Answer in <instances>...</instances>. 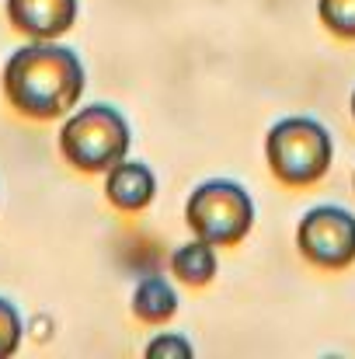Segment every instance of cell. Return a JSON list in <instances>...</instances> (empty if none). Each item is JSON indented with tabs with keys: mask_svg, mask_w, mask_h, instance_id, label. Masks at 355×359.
I'll return each instance as SVG.
<instances>
[{
	"mask_svg": "<svg viewBox=\"0 0 355 359\" xmlns=\"http://www.w3.org/2000/svg\"><path fill=\"white\" fill-rule=\"evenodd\" d=\"M7 21L28 39H60L74 28L81 0H4Z\"/></svg>",
	"mask_w": 355,
	"mask_h": 359,
	"instance_id": "8992f818",
	"label": "cell"
},
{
	"mask_svg": "<svg viewBox=\"0 0 355 359\" xmlns=\"http://www.w3.org/2000/svg\"><path fill=\"white\" fill-rule=\"evenodd\" d=\"M146 356H153V359H192V342H188L185 335L164 332V335H157V339L146 342Z\"/></svg>",
	"mask_w": 355,
	"mask_h": 359,
	"instance_id": "7c38bea8",
	"label": "cell"
},
{
	"mask_svg": "<svg viewBox=\"0 0 355 359\" xmlns=\"http://www.w3.org/2000/svg\"><path fill=\"white\" fill-rule=\"evenodd\" d=\"M21 335H25V321H21V311L0 297V359L14 356L21 349Z\"/></svg>",
	"mask_w": 355,
	"mask_h": 359,
	"instance_id": "8fae6325",
	"label": "cell"
},
{
	"mask_svg": "<svg viewBox=\"0 0 355 359\" xmlns=\"http://www.w3.org/2000/svg\"><path fill=\"white\" fill-rule=\"evenodd\" d=\"M296 248L317 269H349L355 262V217L342 206H314L296 227Z\"/></svg>",
	"mask_w": 355,
	"mask_h": 359,
	"instance_id": "5b68a950",
	"label": "cell"
},
{
	"mask_svg": "<svg viewBox=\"0 0 355 359\" xmlns=\"http://www.w3.org/2000/svg\"><path fill=\"white\" fill-rule=\"evenodd\" d=\"M185 220L199 241H209L213 248H227L247 238L254 227V199L247 189L230 178H209L192 189L185 203Z\"/></svg>",
	"mask_w": 355,
	"mask_h": 359,
	"instance_id": "277c9868",
	"label": "cell"
},
{
	"mask_svg": "<svg viewBox=\"0 0 355 359\" xmlns=\"http://www.w3.org/2000/svg\"><path fill=\"white\" fill-rule=\"evenodd\" d=\"M105 196L122 213H139L157 196V175L143 161H118L116 168L105 171Z\"/></svg>",
	"mask_w": 355,
	"mask_h": 359,
	"instance_id": "52a82bcc",
	"label": "cell"
},
{
	"mask_svg": "<svg viewBox=\"0 0 355 359\" xmlns=\"http://www.w3.org/2000/svg\"><path fill=\"white\" fill-rule=\"evenodd\" d=\"M331 154H335V143H331L328 126L310 116L279 119L265 136V157H268L272 175L293 189L321 182L331 168Z\"/></svg>",
	"mask_w": 355,
	"mask_h": 359,
	"instance_id": "3957f363",
	"label": "cell"
},
{
	"mask_svg": "<svg viewBox=\"0 0 355 359\" xmlns=\"http://www.w3.org/2000/svg\"><path fill=\"white\" fill-rule=\"evenodd\" d=\"M88 74L81 56L56 39H32L4 63V98L25 119H60L84 95Z\"/></svg>",
	"mask_w": 355,
	"mask_h": 359,
	"instance_id": "6da1fadb",
	"label": "cell"
},
{
	"mask_svg": "<svg viewBox=\"0 0 355 359\" xmlns=\"http://www.w3.org/2000/svg\"><path fill=\"white\" fill-rule=\"evenodd\" d=\"M352 116H355V91H352Z\"/></svg>",
	"mask_w": 355,
	"mask_h": 359,
	"instance_id": "4fadbf2b",
	"label": "cell"
},
{
	"mask_svg": "<svg viewBox=\"0 0 355 359\" xmlns=\"http://www.w3.org/2000/svg\"><path fill=\"white\" fill-rule=\"evenodd\" d=\"M171 272L181 283H188V286H209L216 279V272H220V258H216V251H213L209 241L195 238V241H188V244H181V248H174Z\"/></svg>",
	"mask_w": 355,
	"mask_h": 359,
	"instance_id": "9c48e42d",
	"label": "cell"
},
{
	"mask_svg": "<svg viewBox=\"0 0 355 359\" xmlns=\"http://www.w3.org/2000/svg\"><path fill=\"white\" fill-rule=\"evenodd\" d=\"M317 14L331 35L355 39V0H317Z\"/></svg>",
	"mask_w": 355,
	"mask_h": 359,
	"instance_id": "30bf717a",
	"label": "cell"
},
{
	"mask_svg": "<svg viewBox=\"0 0 355 359\" xmlns=\"http://www.w3.org/2000/svg\"><path fill=\"white\" fill-rule=\"evenodd\" d=\"M132 133L125 116L112 105H88L70 112L60 129V154L84 175H105L129 157Z\"/></svg>",
	"mask_w": 355,
	"mask_h": 359,
	"instance_id": "7a4b0ae2",
	"label": "cell"
},
{
	"mask_svg": "<svg viewBox=\"0 0 355 359\" xmlns=\"http://www.w3.org/2000/svg\"><path fill=\"white\" fill-rule=\"evenodd\" d=\"M132 314L143 325H164L178 314V293L164 276H143L132 290Z\"/></svg>",
	"mask_w": 355,
	"mask_h": 359,
	"instance_id": "ba28073f",
	"label": "cell"
}]
</instances>
